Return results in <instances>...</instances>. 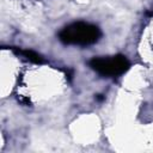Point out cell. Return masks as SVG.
<instances>
[{
  "label": "cell",
  "mask_w": 153,
  "mask_h": 153,
  "mask_svg": "<svg viewBox=\"0 0 153 153\" xmlns=\"http://www.w3.org/2000/svg\"><path fill=\"white\" fill-rule=\"evenodd\" d=\"M20 76V68L18 60L10 51L1 53V94L6 97L7 93L17 86Z\"/></svg>",
  "instance_id": "7a4b0ae2"
},
{
  "label": "cell",
  "mask_w": 153,
  "mask_h": 153,
  "mask_svg": "<svg viewBox=\"0 0 153 153\" xmlns=\"http://www.w3.org/2000/svg\"><path fill=\"white\" fill-rule=\"evenodd\" d=\"M66 85V76L60 69L39 65L31 66L20 73L16 88L24 103L30 106H39L61 96Z\"/></svg>",
  "instance_id": "6da1fadb"
},
{
  "label": "cell",
  "mask_w": 153,
  "mask_h": 153,
  "mask_svg": "<svg viewBox=\"0 0 153 153\" xmlns=\"http://www.w3.org/2000/svg\"><path fill=\"white\" fill-rule=\"evenodd\" d=\"M139 54L142 61L147 66L153 68V16L146 23L141 32L139 42Z\"/></svg>",
  "instance_id": "3957f363"
},
{
  "label": "cell",
  "mask_w": 153,
  "mask_h": 153,
  "mask_svg": "<svg viewBox=\"0 0 153 153\" xmlns=\"http://www.w3.org/2000/svg\"><path fill=\"white\" fill-rule=\"evenodd\" d=\"M74 133V135L82 142H90L94 140L97 134V123L94 122V118L87 116L81 122H78V124H75Z\"/></svg>",
  "instance_id": "277c9868"
}]
</instances>
